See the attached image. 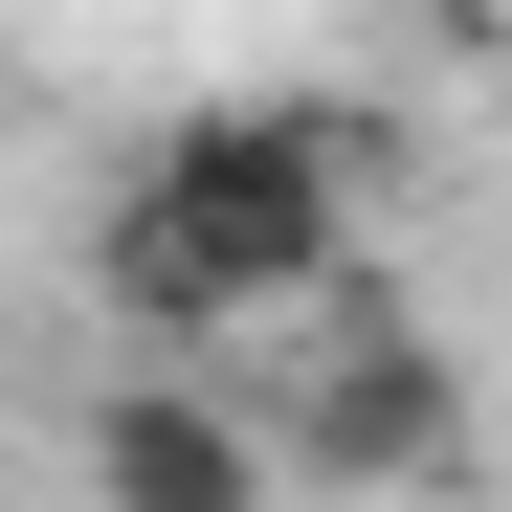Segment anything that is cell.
I'll return each instance as SVG.
<instances>
[{"label":"cell","mask_w":512,"mask_h":512,"mask_svg":"<svg viewBox=\"0 0 512 512\" xmlns=\"http://www.w3.org/2000/svg\"><path fill=\"white\" fill-rule=\"evenodd\" d=\"M379 112L357 90H245V112H179L156 179L90 223V290L134 312V357H223L312 290H357V179H379Z\"/></svg>","instance_id":"1"},{"label":"cell","mask_w":512,"mask_h":512,"mask_svg":"<svg viewBox=\"0 0 512 512\" xmlns=\"http://www.w3.org/2000/svg\"><path fill=\"white\" fill-rule=\"evenodd\" d=\"M245 401H268L290 490H468V357L401 334V312H357V290H312L290 379H245Z\"/></svg>","instance_id":"2"},{"label":"cell","mask_w":512,"mask_h":512,"mask_svg":"<svg viewBox=\"0 0 512 512\" xmlns=\"http://www.w3.org/2000/svg\"><path fill=\"white\" fill-rule=\"evenodd\" d=\"M67 468H90V512H290V446H268V401H245L223 357H134V379H90Z\"/></svg>","instance_id":"3"}]
</instances>
